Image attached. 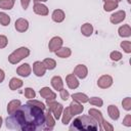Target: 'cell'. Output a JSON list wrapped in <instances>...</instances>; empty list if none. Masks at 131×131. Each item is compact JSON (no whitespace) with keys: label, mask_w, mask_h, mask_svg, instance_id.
I'll return each instance as SVG.
<instances>
[{"label":"cell","mask_w":131,"mask_h":131,"mask_svg":"<svg viewBox=\"0 0 131 131\" xmlns=\"http://www.w3.org/2000/svg\"><path fill=\"white\" fill-rule=\"evenodd\" d=\"M121 47L123 48V50L126 53H130L131 52V42L130 41H123L121 43Z\"/></svg>","instance_id":"d6a6232c"},{"label":"cell","mask_w":131,"mask_h":131,"mask_svg":"<svg viewBox=\"0 0 131 131\" xmlns=\"http://www.w3.org/2000/svg\"><path fill=\"white\" fill-rule=\"evenodd\" d=\"M87 74H88V71H87V68H86L84 64H78V66L75 68V70H74V75L77 76V77L80 78V79L86 78Z\"/></svg>","instance_id":"8fae6325"},{"label":"cell","mask_w":131,"mask_h":131,"mask_svg":"<svg viewBox=\"0 0 131 131\" xmlns=\"http://www.w3.org/2000/svg\"><path fill=\"white\" fill-rule=\"evenodd\" d=\"M117 7H118V1H116V0H111V1L104 2V6H103L105 11H112Z\"/></svg>","instance_id":"4316f807"},{"label":"cell","mask_w":131,"mask_h":131,"mask_svg":"<svg viewBox=\"0 0 131 131\" xmlns=\"http://www.w3.org/2000/svg\"><path fill=\"white\" fill-rule=\"evenodd\" d=\"M1 125H2V118L0 117V127H1Z\"/></svg>","instance_id":"f6af8a7d"},{"label":"cell","mask_w":131,"mask_h":131,"mask_svg":"<svg viewBox=\"0 0 131 131\" xmlns=\"http://www.w3.org/2000/svg\"><path fill=\"white\" fill-rule=\"evenodd\" d=\"M116 1H118V2H119V1H121V0H116Z\"/></svg>","instance_id":"7dc6e473"},{"label":"cell","mask_w":131,"mask_h":131,"mask_svg":"<svg viewBox=\"0 0 131 131\" xmlns=\"http://www.w3.org/2000/svg\"><path fill=\"white\" fill-rule=\"evenodd\" d=\"M52 19L55 23H61L64 19V12L61 9H55L52 12Z\"/></svg>","instance_id":"d6986e66"},{"label":"cell","mask_w":131,"mask_h":131,"mask_svg":"<svg viewBox=\"0 0 131 131\" xmlns=\"http://www.w3.org/2000/svg\"><path fill=\"white\" fill-rule=\"evenodd\" d=\"M107 113L110 115V117L113 119V120H118L119 119V116H120V112L118 110V107L116 105H108L107 107Z\"/></svg>","instance_id":"ffe728a7"},{"label":"cell","mask_w":131,"mask_h":131,"mask_svg":"<svg viewBox=\"0 0 131 131\" xmlns=\"http://www.w3.org/2000/svg\"><path fill=\"white\" fill-rule=\"evenodd\" d=\"M88 101L90 102V104H92V105H96V106H102V104H103L102 99L99 98V97H92V98L88 99Z\"/></svg>","instance_id":"1f68e13d"},{"label":"cell","mask_w":131,"mask_h":131,"mask_svg":"<svg viewBox=\"0 0 131 131\" xmlns=\"http://www.w3.org/2000/svg\"><path fill=\"white\" fill-rule=\"evenodd\" d=\"M19 105H20V101H19V100H12V101H10V102L8 103V106H7V112H8V114H9V115L13 114V113L19 107Z\"/></svg>","instance_id":"7402d4cb"},{"label":"cell","mask_w":131,"mask_h":131,"mask_svg":"<svg viewBox=\"0 0 131 131\" xmlns=\"http://www.w3.org/2000/svg\"><path fill=\"white\" fill-rule=\"evenodd\" d=\"M40 95H41L43 98H45L47 101H48V100H54L55 97H56V94H55L53 91H51V89H50L49 87H44V88H42V89L40 90Z\"/></svg>","instance_id":"ba28073f"},{"label":"cell","mask_w":131,"mask_h":131,"mask_svg":"<svg viewBox=\"0 0 131 131\" xmlns=\"http://www.w3.org/2000/svg\"><path fill=\"white\" fill-rule=\"evenodd\" d=\"M122 105L126 111H130L131 110V98L130 97H126L123 101H122Z\"/></svg>","instance_id":"836d02e7"},{"label":"cell","mask_w":131,"mask_h":131,"mask_svg":"<svg viewBox=\"0 0 131 131\" xmlns=\"http://www.w3.org/2000/svg\"><path fill=\"white\" fill-rule=\"evenodd\" d=\"M35 95H36V93H35V91L32 88H26L25 89V96L27 98H30V99L31 98H34Z\"/></svg>","instance_id":"8d00e7d4"},{"label":"cell","mask_w":131,"mask_h":131,"mask_svg":"<svg viewBox=\"0 0 131 131\" xmlns=\"http://www.w3.org/2000/svg\"><path fill=\"white\" fill-rule=\"evenodd\" d=\"M30 54V50L27 47H20L18 49H16L15 51H13L9 56H8V60L10 63H17L19 62L23 58H26L27 56H29Z\"/></svg>","instance_id":"3957f363"},{"label":"cell","mask_w":131,"mask_h":131,"mask_svg":"<svg viewBox=\"0 0 131 131\" xmlns=\"http://www.w3.org/2000/svg\"><path fill=\"white\" fill-rule=\"evenodd\" d=\"M125 17H126V12L124 10H120V11H117L114 14H112L110 19H111V23L116 25V24H119V23L123 21L125 19Z\"/></svg>","instance_id":"9c48e42d"},{"label":"cell","mask_w":131,"mask_h":131,"mask_svg":"<svg viewBox=\"0 0 131 131\" xmlns=\"http://www.w3.org/2000/svg\"><path fill=\"white\" fill-rule=\"evenodd\" d=\"M4 78H5V75H4V72L0 69V83L1 82H3V80H4Z\"/></svg>","instance_id":"7bdbcfd3"},{"label":"cell","mask_w":131,"mask_h":131,"mask_svg":"<svg viewBox=\"0 0 131 131\" xmlns=\"http://www.w3.org/2000/svg\"><path fill=\"white\" fill-rule=\"evenodd\" d=\"M88 114H89V116L92 117V118L96 121V123H98L99 125L102 123V121H103L102 115H101V113L98 112L97 110H95V108H90L89 112H88Z\"/></svg>","instance_id":"e0dca14e"},{"label":"cell","mask_w":131,"mask_h":131,"mask_svg":"<svg viewBox=\"0 0 131 131\" xmlns=\"http://www.w3.org/2000/svg\"><path fill=\"white\" fill-rule=\"evenodd\" d=\"M81 32H82V34H83L84 36L89 37V36L92 34V32H93V27H92V25L89 24V23L84 24V25L82 26V28H81Z\"/></svg>","instance_id":"603a6c76"},{"label":"cell","mask_w":131,"mask_h":131,"mask_svg":"<svg viewBox=\"0 0 131 131\" xmlns=\"http://www.w3.org/2000/svg\"><path fill=\"white\" fill-rule=\"evenodd\" d=\"M103 1H104V2H106V1H111V0H103Z\"/></svg>","instance_id":"bcb514c9"},{"label":"cell","mask_w":131,"mask_h":131,"mask_svg":"<svg viewBox=\"0 0 131 131\" xmlns=\"http://www.w3.org/2000/svg\"><path fill=\"white\" fill-rule=\"evenodd\" d=\"M55 54L61 58H67L71 55V49L67 47H60L55 51Z\"/></svg>","instance_id":"44dd1931"},{"label":"cell","mask_w":131,"mask_h":131,"mask_svg":"<svg viewBox=\"0 0 131 131\" xmlns=\"http://www.w3.org/2000/svg\"><path fill=\"white\" fill-rule=\"evenodd\" d=\"M14 5V0H0V8L11 9Z\"/></svg>","instance_id":"f1b7e54d"},{"label":"cell","mask_w":131,"mask_h":131,"mask_svg":"<svg viewBox=\"0 0 131 131\" xmlns=\"http://www.w3.org/2000/svg\"><path fill=\"white\" fill-rule=\"evenodd\" d=\"M42 62H43V64L45 66L46 70H53V69L55 68V66H56L55 60L52 59V58H45Z\"/></svg>","instance_id":"f546056e"},{"label":"cell","mask_w":131,"mask_h":131,"mask_svg":"<svg viewBox=\"0 0 131 131\" xmlns=\"http://www.w3.org/2000/svg\"><path fill=\"white\" fill-rule=\"evenodd\" d=\"M119 35L121 37H129L131 36V29L129 25H124L122 27H120L119 29Z\"/></svg>","instance_id":"cb8c5ba5"},{"label":"cell","mask_w":131,"mask_h":131,"mask_svg":"<svg viewBox=\"0 0 131 131\" xmlns=\"http://www.w3.org/2000/svg\"><path fill=\"white\" fill-rule=\"evenodd\" d=\"M61 45H62V40H61V38H59V37H53V38L50 40L48 47H49V50H50L51 52H55L58 48L61 47Z\"/></svg>","instance_id":"8992f818"},{"label":"cell","mask_w":131,"mask_h":131,"mask_svg":"<svg viewBox=\"0 0 131 131\" xmlns=\"http://www.w3.org/2000/svg\"><path fill=\"white\" fill-rule=\"evenodd\" d=\"M53 127H54V120L52 118L51 112L48 110L46 115H45V122H44L43 129L44 130H51V129H53Z\"/></svg>","instance_id":"30bf717a"},{"label":"cell","mask_w":131,"mask_h":131,"mask_svg":"<svg viewBox=\"0 0 131 131\" xmlns=\"http://www.w3.org/2000/svg\"><path fill=\"white\" fill-rule=\"evenodd\" d=\"M28 28H29V23H28L27 19H25V18H18L15 21V29H16V31L23 33V32L27 31Z\"/></svg>","instance_id":"4fadbf2b"},{"label":"cell","mask_w":131,"mask_h":131,"mask_svg":"<svg viewBox=\"0 0 131 131\" xmlns=\"http://www.w3.org/2000/svg\"><path fill=\"white\" fill-rule=\"evenodd\" d=\"M112 84H113V79H112V77L108 76V75H103V76H101V77L98 79V81H97L98 87L103 88V89L108 88L110 86H112Z\"/></svg>","instance_id":"5b68a950"},{"label":"cell","mask_w":131,"mask_h":131,"mask_svg":"<svg viewBox=\"0 0 131 131\" xmlns=\"http://www.w3.org/2000/svg\"><path fill=\"white\" fill-rule=\"evenodd\" d=\"M45 1H47V0H34L35 3H38V2H45Z\"/></svg>","instance_id":"ee69618b"},{"label":"cell","mask_w":131,"mask_h":131,"mask_svg":"<svg viewBox=\"0 0 131 131\" xmlns=\"http://www.w3.org/2000/svg\"><path fill=\"white\" fill-rule=\"evenodd\" d=\"M31 67L28 63H24L16 69V73L21 77H28L31 74Z\"/></svg>","instance_id":"5bb4252c"},{"label":"cell","mask_w":131,"mask_h":131,"mask_svg":"<svg viewBox=\"0 0 131 131\" xmlns=\"http://www.w3.org/2000/svg\"><path fill=\"white\" fill-rule=\"evenodd\" d=\"M72 98H73L74 100H76V101H78V102H82V103L87 102L88 99H89L88 96H87L86 94H84V93H75V94L72 95Z\"/></svg>","instance_id":"484cf974"},{"label":"cell","mask_w":131,"mask_h":131,"mask_svg":"<svg viewBox=\"0 0 131 131\" xmlns=\"http://www.w3.org/2000/svg\"><path fill=\"white\" fill-rule=\"evenodd\" d=\"M23 86V81L19 80V79H16V78H12L9 82V88L11 90H16L18 88H20Z\"/></svg>","instance_id":"d4e9b609"},{"label":"cell","mask_w":131,"mask_h":131,"mask_svg":"<svg viewBox=\"0 0 131 131\" xmlns=\"http://www.w3.org/2000/svg\"><path fill=\"white\" fill-rule=\"evenodd\" d=\"M28 103L33 104V105H35V106H38V107H40V108H42V110L45 108V104L42 103V102H40V101H38V100H29Z\"/></svg>","instance_id":"74e56055"},{"label":"cell","mask_w":131,"mask_h":131,"mask_svg":"<svg viewBox=\"0 0 131 131\" xmlns=\"http://www.w3.org/2000/svg\"><path fill=\"white\" fill-rule=\"evenodd\" d=\"M47 105H48V110L53 114L54 118L56 120H58L60 118L61 112H62V105L56 101H52V100H48L47 101Z\"/></svg>","instance_id":"277c9868"},{"label":"cell","mask_w":131,"mask_h":131,"mask_svg":"<svg viewBox=\"0 0 131 131\" xmlns=\"http://www.w3.org/2000/svg\"><path fill=\"white\" fill-rule=\"evenodd\" d=\"M69 107H70V111H71V113H72L73 116H76V115L81 114L83 112V110H84V107L78 101H76V100H73V102H71V104H70Z\"/></svg>","instance_id":"7c38bea8"},{"label":"cell","mask_w":131,"mask_h":131,"mask_svg":"<svg viewBox=\"0 0 131 131\" xmlns=\"http://www.w3.org/2000/svg\"><path fill=\"white\" fill-rule=\"evenodd\" d=\"M71 130H97V125H96V121L90 117V116H81L76 118L73 123L72 126L70 127Z\"/></svg>","instance_id":"7a4b0ae2"},{"label":"cell","mask_w":131,"mask_h":131,"mask_svg":"<svg viewBox=\"0 0 131 131\" xmlns=\"http://www.w3.org/2000/svg\"><path fill=\"white\" fill-rule=\"evenodd\" d=\"M123 125H125L127 127H130L131 126V115H127L125 117V119L123 120Z\"/></svg>","instance_id":"60d3db41"},{"label":"cell","mask_w":131,"mask_h":131,"mask_svg":"<svg viewBox=\"0 0 131 131\" xmlns=\"http://www.w3.org/2000/svg\"><path fill=\"white\" fill-rule=\"evenodd\" d=\"M21 2V6L24 9H27L28 6H29V3H30V0H20Z\"/></svg>","instance_id":"b9f144b4"},{"label":"cell","mask_w":131,"mask_h":131,"mask_svg":"<svg viewBox=\"0 0 131 131\" xmlns=\"http://www.w3.org/2000/svg\"><path fill=\"white\" fill-rule=\"evenodd\" d=\"M110 57H111L112 60L118 61V60H120V59L122 58V54H121V52H119V51H113V52L111 53Z\"/></svg>","instance_id":"d590c367"},{"label":"cell","mask_w":131,"mask_h":131,"mask_svg":"<svg viewBox=\"0 0 131 131\" xmlns=\"http://www.w3.org/2000/svg\"><path fill=\"white\" fill-rule=\"evenodd\" d=\"M9 23H10V17L4 12H0V24L2 26H8Z\"/></svg>","instance_id":"4dcf8cb0"},{"label":"cell","mask_w":131,"mask_h":131,"mask_svg":"<svg viewBox=\"0 0 131 131\" xmlns=\"http://www.w3.org/2000/svg\"><path fill=\"white\" fill-rule=\"evenodd\" d=\"M69 96H70L69 92H68L67 90H64V89L62 88V89L60 90V97H61V99H62V100H68Z\"/></svg>","instance_id":"ab89813d"},{"label":"cell","mask_w":131,"mask_h":131,"mask_svg":"<svg viewBox=\"0 0 131 131\" xmlns=\"http://www.w3.org/2000/svg\"><path fill=\"white\" fill-rule=\"evenodd\" d=\"M33 72L35 73L36 76L42 77L45 74V72H46V68L43 64V62H41V61H35L34 64H33Z\"/></svg>","instance_id":"52a82bcc"},{"label":"cell","mask_w":131,"mask_h":131,"mask_svg":"<svg viewBox=\"0 0 131 131\" xmlns=\"http://www.w3.org/2000/svg\"><path fill=\"white\" fill-rule=\"evenodd\" d=\"M34 12L39 15H47L48 14V8L41 3H35L34 5Z\"/></svg>","instance_id":"2e32d148"},{"label":"cell","mask_w":131,"mask_h":131,"mask_svg":"<svg viewBox=\"0 0 131 131\" xmlns=\"http://www.w3.org/2000/svg\"><path fill=\"white\" fill-rule=\"evenodd\" d=\"M44 110L30 103L19 107L6 119V127L11 130L34 131L43 129L45 122Z\"/></svg>","instance_id":"6da1fadb"},{"label":"cell","mask_w":131,"mask_h":131,"mask_svg":"<svg viewBox=\"0 0 131 131\" xmlns=\"http://www.w3.org/2000/svg\"><path fill=\"white\" fill-rule=\"evenodd\" d=\"M7 38L3 35H0V48H4L7 45Z\"/></svg>","instance_id":"f35d334b"},{"label":"cell","mask_w":131,"mask_h":131,"mask_svg":"<svg viewBox=\"0 0 131 131\" xmlns=\"http://www.w3.org/2000/svg\"><path fill=\"white\" fill-rule=\"evenodd\" d=\"M66 80H67V84H68L69 88H71V89H76L79 86V81L77 80V78L74 74L68 75Z\"/></svg>","instance_id":"9a60e30c"},{"label":"cell","mask_w":131,"mask_h":131,"mask_svg":"<svg viewBox=\"0 0 131 131\" xmlns=\"http://www.w3.org/2000/svg\"><path fill=\"white\" fill-rule=\"evenodd\" d=\"M72 117H73V115H72V113L70 111V107L69 106L66 107V110L63 111V115H62V124L67 125L70 122V120L72 119Z\"/></svg>","instance_id":"83f0119b"},{"label":"cell","mask_w":131,"mask_h":131,"mask_svg":"<svg viewBox=\"0 0 131 131\" xmlns=\"http://www.w3.org/2000/svg\"><path fill=\"white\" fill-rule=\"evenodd\" d=\"M101 130H106V131H112V130H114V127L112 126V125H110L108 124V122H106V121H102V123L100 124V127H99Z\"/></svg>","instance_id":"e575fe53"},{"label":"cell","mask_w":131,"mask_h":131,"mask_svg":"<svg viewBox=\"0 0 131 131\" xmlns=\"http://www.w3.org/2000/svg\"><path fill=\"white\" fill-rule=\"evenodd\" d=\"M51 85L55 90H58V91H60L63 88V83L59 76H55L51 79Z\"/></svg>","instance_id":"ac0fdd59"}]
</instances>
